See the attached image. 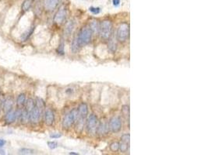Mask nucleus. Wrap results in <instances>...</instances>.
Instances as JSON below:
<instances>
[{
    "label": "nucleus",
    "instance_id": "25",
    "mask_svg": "<svg viewBox=\"0 0 208 155\" xmlns=\"http://www.w3.org/2000/svg\"><path fill=\"white\" fill-rule=\"evenodd\" d=\"M19 154H35V151L30 148H21L19 150Z\"/></svg>",
    "mask_w": 208,
    "mask_h": 155
},
{
    "label": "nucleus",
    "instance_id": "9",
    "mask_svg": "<svg viewBox=\"0 0 208 155\" xmlns=\"http://www.w3.org/2000/svg\"><path fill=\"white\" fill-rule=\"evenodd\" d=\"M55 122L54 112L51 109H47L45 112V122L48 126H52Z\"/></svg>",
    "mask_w": 208,
    "mask_h": 155
},
{
    "label": "nucleus",
    "instance_id": "10",
    "mask_svg": "<svg viewBox=\"0 0 208 155\" xmlns=\"http://www.w3.org/2000/svg\"><path fill=\"white\" fill-rule=\"evenodd\" d=\"M13 99L12 98L9 97V98L3 99L2 108L5 112H7L13 109Z\"/></svg>",
    "mask_w": 208,
    "mask_h": 155
},
{
    "label": "nucleus",
    "instance_id": "36",
    "mask_svg": "<svg viewBox=\"0 0 208 155\" xmlns=\"http://www.w3.org/2000/svg\"><path fill=\"white\" fill-rule=\"evenodd\" d=\"M69 154L70 155H78L79 154L78 153H75V152H70L69 153Z\"/></svg>",
    "mask_w": 208,
    "mask_h": 155
},
{
    "label": "nucleus",
    "instance_id": "1",
    "mask_svg": "<svg viewBox=\"0 0 208 155\" xmlns=\"http://www.w3.org/2000/svg\"><path fill=\"white\" fill-rule=\"evenodd\" d=\"M76 38H77L80 48L90 43V42L91 41V38H92V32H91L90 27H84L80 29L78 34L76 36Z\"/></svg>",
    "mask_w": 208,
    "mask_h": 155
},
{
    "label": "nucleus",
    "instance_id": "4",
    "mask_svg": "<svg viewBox=\"0 0 208 155\" xmlns=\"http://www.w3.org/2000/svg\"><path fill=\"white\" fill-rule=\"evenodd\" d=\"M130 38V25L126 22L122 23L117 29L116 39L119 42H125Z\"/></svg>",
    "mask_w": 208,
    "mask_h": 155
},
{
    "label": "nucleus",
    "instance_id": "32",
    "mask_svg": "<svg viewBox=\"0 0 208 155\" xmlns=\"http://www.w3.org/2000/svg\"><path fill=\"white\" fill-rule=\"evenodd\" d=\"M109 49H110L111 51L114 52V51H115V50H116V43H114L113 41H111L109 44Z\"/></svg>",
    "mask_w": 208,
    "mask_h": 155
},
{
    "label": "nucleus",
    "instance_id": "12",
    "mask_svg": "<svg viewBox=\"0 0 208 155\" xmlns=\"http://www.w3.org/2000/svg\"><path fill=\"white\" fill-rule=\"evenodd\" d=\"M17 119V113H16V111L11 109V110L9 111V112H6V116H5V121H6V123H8V124L13 123V122H15Z\"/></svg>",
    "mask_w": 208,
    "mask_h": 155
},
{
    "label": "nucleus",
    "instance_id": "20",
    "mask_svg": "<svg viewBox=\"0 0 208 155\" xmlns=\"http://www.w3.org/2000/svg\"><path fill=\"white\" fill-rule=\"evenodd\" d=\"M24 106H25V109H27L28 112H30V111L35 106V102L34 101L32 98H29V99L26 100V102Z\"/></svg>",
    "mask_w": 208,
    "mask_h": 155
},
{
    "label": "nucleus",
    "instance_id": "29",
    "mask_svg": "<svg viewBox=\"0 0 208 155\" xmlns=\"http://www.w3.org/2000/svg\"><path fill=\"white\" fill-rule=\"evenodd\" d=\"M48 146L50 149H51V150L56 149V148L58 147V143L56 141H48Z\"/></svg>",
    "mask_w": 208,
    "mask_h": 155
},
{
    "label": "nucleus",
    "instance_id": "26",
    "mask_svg": "<svg viewBox=\"0 0 208 155\" xmlns=\"http://www.w3.org/2000/svg\"><path fill=\"white\" fill-rule=\"evenodd\" d=\"M129 149V143H125V142H122L121 143H119V150L122 153H125L127 152Z\"/></svg>",
    "mask_w": 208,
    "mask_h": 155
},
{
    "label": "nucleus",
    "instance_id": "30",
    "mask_svg": "<svg viewBox=\"0 0 208 155\" xmlns=\"http://www.w3.org/2000/svg\"><path fill=\"white\" fill-rule=\"evenodd\" d=\"M57 52L59 54H64V43L61 42L60 44L59 45V48H57Z\"/></svg>",
    "mask_w": 208,
    "mask_h": 155
},
{
    "label": "nucleus",
    "instance_id": "28",
    "mask_svg": "<svg viewBox=\"0 0 208 155\" xmlns=\"http://www.w3.org/2000/svg\"><path fill=\"white\" fill-rule=\"evenodd\" d=\"M121 140L122 142H125V143H130V135L129 133H125L121 137Z\"/></svg>",
    "mask_w": 208,
    "mask_h": 155
},
{
    "label": "nucleus",
    "instance_id": "21",
    "mask_svg": "<svg viewBox=\"0 0 208 155\" xmlns=\"http://www.w3.org/2000/svg\"><path fill=\"white\" fill-rule=\"evenodd\" d=\"M34 30H35V27H30V28L28 30H27L25 33H23V35L21 36V40H24V41L27 40V39H28L30 36H31L32 33H33V32H34Z\"/></svg>",
    "mask_w": 208,
    "mask_h": 155
},
{
    "label": "nucleus",
    "instance_id": "17",
    "mask_svg": "<svg viewBox=\"0 0 208 155\" xmlns=\"http://www.w3.org/2000/svg\"><path fill=\"white\" fill-rule=\"evenodd\" d=\"M32 6V0H24L22 3L21 9L24 12H27L30 9Z\"/></svg>",
    "mask_w": 208,
    "mask_h": 155
},
{
    "label": "nucleus",
    "instance_id": "33",
    "mask_svg": "<svg viewBox=\"0 0 208 155\" xmlns=\"http://www.w3.org/2000/svg\"><path fill=\"white\" fill-rule=\"evenodd\" d=\"M61 137H62V134L59 133H51V134H50V137L52 139L60 138Z\"/></svg>",
    "mask_w": 208,
    "mask_h": 155
},
{
    "label": "nucleus",
    "instance_id": "27",
    "mask_svg": "<svg viewBox=\"0 0 208 155\" xmlns=\"http://www.w3.org/2000/svg\"><path fill=\"white\" fill-rule=\"evenodd\" d=\"M109 148H110V150L112 152H117L119 150V142H113V143H111Z\"/></svg>",
    "mask_w": 208,
    "mask_h": 155
},
{
    "label": "nucleus",
    "instance_id": "35",
    "mask_svg": "<svg viewBox=\"0 0 208 155\" xmlns=\"http://www.w3.org/2000/svg\"><path fill=\"white\" fill-rule=\"evenodd\" d=\"M6 143V141L5 140H3V139H0V148H3L5 144Z\"/></svg>",
    "mask_w": 208,
    "mask_h": 155
},
{
    "label": "nucleus",
    "instance_id": "22",
    "mask_svg": "<svg viewBox=\"0 0 208 155\" xmlns=\"http://www.w3.org/2000/svg\"><path fill=\"white\" fill-rule=\"evenodd\" d=\"M80 49V44H79L78 41H77V38H76V37H75L73 40H72V46H71V50H72V51L73 53H77Z\"/></svg>",
    "mask_w": 208,
    "mask_h": 155
},
{
    "label": "nucleus",
    "instance_id": "16",
    "mask_svg": "<svg viewBox=\"0 0 208 155\" xmlns=\"http://www.w3.org/2000/svg\"><path fill=\"white\" fill-rule=\"evenodd\" d=\"M20 119V121H21L22 123H27V122L29 121V112L26 109L21 110Z\"/></svg>",
    "mask_w": 208,
    "mask_h": 155
},
{
    "label": "nucleus",
    "instance_id": "13",
    "mask_svg": "<svg viewBox=\"0 0 208 155\" xmlns=\"http://www.w3.org/2000/svg\"><path fill=\"white\" fill-rule=\"evenodd\" d=\"M59 0H45V8L48 11H52L56 8Z\"/></svg>",
    "mask_w": 208,
    "mask_h": 155
},
{
    "label": "nucleus",
    "instance_id": "7",
    "mask_svg": "<svg viewBox=\"0 0 208 155\" xmlns=\"http://www.w3.org/2000/svg\"><path fill=\"white\" fill-rule=\"evenodd\" d=\"M67 9L64 7H61L60 9L57 11V12L55 14L53 21H54L55 23H56L57 25H61V24L63 23V22L65 21L66 18H67Z\"/></svg>",
    "mask_w": 208,
    "mask_h": 155
},
{
    "label": "nucleus",
    "instance_id": "34",
    "mask_svg": "<svg viewBox=\"0 0 208 155\" xmlns=\"http://www.w3.org/2000/svg\"><path fill=\"white\" fill-rule=\"evenodd\" d=\"M112 4H113L114 6L117 7L120 4V0H112Z\"/></svg>",
    "mask_w": 208,
    "mask_h": 155
},
{
    "label": "nucleus",
    "instance_id": "18",
    "mask_svg": "<svg viewBox=\"0 0 208 155\" xmlns=\"http://www.w3.org/2000/svg\"><path fill=\"white\" fill-rule=\"evenodd\" d=\"M74 27H75V22H72V21H70V22H69L68 23H67L65 29V33L67 36H69V35L71 34V33H72V30H73Z\"/></svg>",
    "mask_w": 208,
    "mask_h": 155
},
{
    "label": "nucleus",
    "instance_id": "19",
    "mask_svg": "<svg viewBox=\"0 0 208 155\" xmlns=\"http://www.w3.org/2000/svg\"><path fill=\"white\" fill-rule=\"evenodd\" d=\"M25 102H26V95L24 94V93H21V94H20L17 97V106H20V107H22V106H24V105H25Z\"/></svg>",
    "mask_w": 208,
    "mask_h": 155
},
{
    "label": "nucleus",
    "instance_id": "6",
    "mask_svg": "<svg viewBox=\"0 0 208 155\" xmlns=\"http://www.w3.org/2000/svg\"><path fill=\"white\" fill-rule=\"evenodd\" d=\"M98 124V119L94 114H91L88 116L87 120V129L90 133H95Z\"/></svg>",
    "mask_w": 208,
    "mask_h": 155
},
{
    "label": "nucleus",
    "instance_id": "5",
    "mask_svg": "<svg viewBox=\"0 0 208 155\" xmlns=\"http://www.w3.org/2000/svg\"><path fill=\"white\" fill-rule=\"evenodd\" d=\"M109 129L112 133H119L122 129V121L118 116L112 117L109 121Z\"/></svg>",
    "mask_w": 208,
    "mask_h": 155
},
{
    "label": "nucleus",
    "instance_id": "23",
    "mask_svg": "<svg viewBox=\"0 0 208 155\" xmlns=\"http://www.w3.org/2000/svg\"><path fill=\"white\" fill-rule=\"evenodd\" d=\"M122 113L125 119H130V106L128 105H124L122 107Z\"/></svg>",
    "mask_w": 208,
    "mask_h": 155
},
{
    "label": "nucleus",
    "instance_id": "31",
    "mask_svg": "<svg viewBox=\"0 0 208 155\" xmlns=\"http://www.w3.org/2000/svg\"><path fill=\"white\" fill-rule=\"evenodd\" d=\"M89 10L92 12L93 14L94 15H97V14H99L101 12V9L99 7H90Z\"/></svg>",
    "mask_w": 208,
    "mask_h": 155
},
{
    "label": "nucleus",
    "instance_id": "14",
    "mask_svg": "<svg viewBox=\"0 0 208 155\" xmlns=\"http://www.w3.org/2000/svg\"><path fill=\"white\" fill-rule=\"evenodd\" d=\"M90 29H91L92 33L94 34H99L100 31V22L98 20H92L90 23L89 26Z\"/></svg>",
    "mask_w": 208,
    "mask_h": 155
},
{
    "label": "nucleus",
    "instance_id": "11",
    "mask_svg": "<svg viewBox=\"0 0 208 155\" xmlns=\"http://www.w3.org/2000/svg\"><path fill=\"white\" fill-rule=\"evenodd\" d=\"M78 113L79 116H80V118H83V119H85L88 115V106L86 103L82 102L80 103V106H79L78 109Z\"/></svg>",
    "mask_w": 208,
    "mask_h": 155
},
{
    "label": "nucleus",
    "instance_id": "2",
    "mask_svg": "<svg viewBox=\"0 0 208 155\" xmlns=\"http://www.w3.org/2000/svg\"><path fill=\"white\" fill-rule=\"evenodd\" d=\"M79 119H80V116H79L78 110L77 109H73L64 116L62 119V127L66 130H69Z\"/></svg>",
    "mask_w": 208,
    "mask_h": 155
},
{
    "label": "nucleus",
    "instance_id": "24",
    "mask_svg": "<svg viewBox=\"0 0 208 155\" xmlns=\"http://www.w3.org/2000/svg\"><path fill=\"white\" fill-rule=\"evenodd\" d=\"M35 106H36L41 112V110H42V109L45 108V106L44 100L41 98H37L36 102H35Z\"/></svg>",
    "mask_w": 208,
    "mask_h": 155
},
{
    "label": "nucleus",
    "instance_id": "3",
    "mask_svg": "<svg viewBox=\"0 0 208 155\" xmlns=\"http://www.w3.org/2000/svg\"><path fill=\"white\" fill-rule=\"evenodd\" d=\"M99 34L103 40H109L112 34V22L109 19L102 21L100 23Z\"/></svg>",
    "mask_w": 208,
    "mask_h": 155
},
{
    "label": "nucleus",
    "instance_id": "8",
    "mask_svg": "<svg viewBox=\"0 0 208 155\" xmlns=\"http://www.w3.org/2000/svg\"><path fill=\"white\" fill-rule=\"evenodd\" d=\"M41 111L36 106L29 112V121L32 123H38L41 116Z\"/></svg>",
    "mask_w": 208,
    "mask_h": 155
},
{
    "label": "nucleus",
    "instance_id": "15",
    "mask_svg": "<svg viewBox=\"0 0 208 155\" xmlns=\"http://www.w3.org/2000/svg\"><path fill=\"white\" fill-rule=\"evenodd\" d=\"M108 130H109V127H108L107 126H106L104 123H102V122H101V123L99 124V126H98V127H97L96 132H97V133H98V134L104 135V134H105L106 133H107Z\"/></svg>",
    "mask_w": 208,
    "mask_h": 155
}]
</instances>
